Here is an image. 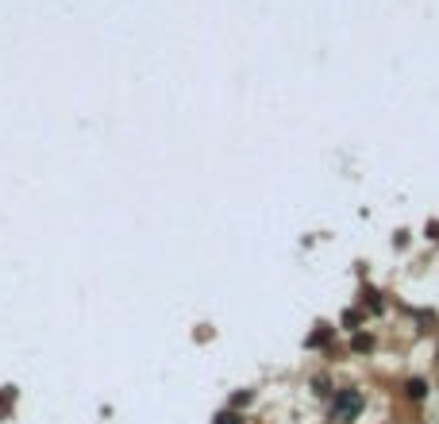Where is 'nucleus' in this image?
<instances>
[{"mask_svg": "<svg viewBox=\"0 0 439 424\" xmlns=\"http://www.w3.org/2000/svg\"><path fill=\"white\" fill-rule=\"evenodd\" d=\"M358 409H362V398H358V390H343L340 398H335V405H332V424L355 421Z\"/></svg>", "mask_w": 439, "mask_h": 424, "instance_id": "nucleus-1", "label": "nucleus"}, {"mask_svg": "<svg viewBox=\"0 0 439 424\" xmlns=\"http://www.w3.org/2000/svg\"><path fill=\"white\" fill-rule=\"evenodd\" d=\"M212 424H243V421H239V416H235V413H220V416H216Z\"/></svg>", "mask_w": 439, "mask_h": 424, "instance_id": "nucleus-2", "label": "nucleus"}, {"mask_svg": "<svg viewBox=\"0 0 439 424\" xmlns=\"http://www.w3.org/2000/svg\"><path fill=\"white\" fill-rule=\"evenodd\" d=\"M408 398H424V382H408Z\"/></svg>", "mask_w": 439, "mask_h": 424, "instance_id": "nucleus-3", "label": "nucleus"}]
</instances>
